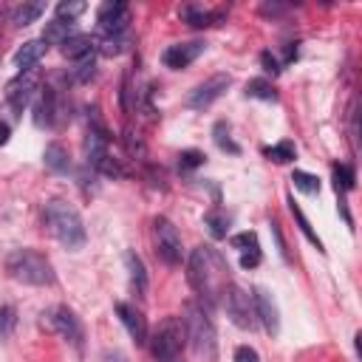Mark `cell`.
I'll return each instance as SVG.
<instances>
[{
  "mask_svg": "<svg viewBox=\"0 0 362 362\" xmlns=\"http://www.w3.org/2000/svg\"><path fill=\"white\" fill-rule=\"evenodd\" d=\"M226 272H229L226 260L221 257V252L215 246L204 243V246L192 249V255L187 260V280L198 291V300H201V305L206 311L218 303V297H221V291L226 286Z\"/></svg>",
  "mask_w": 362,
  "mask_h": 362,
  "instance_id": "6da1fadb",
  "label": "cell"
},
{
  "mask_svg": "<svg viewBox=\"0 0 362 362\" xmlns=\"http://www.w3.org/2000/svg\"><path fill=\"white\" fill-rule=\"evenodd\" d=\"M181 322H184V334L192 345V351L201 356V359H218V334H215V325L209 320V311L201 305V303H184L181 308Z\"/></svg>",
  "mask_w": 362,
  "mask_h": 362,
  "instance_id": "7a4b0ae2",
  "label": "cell"
},
{
  "mask_svg": "<svg viewBox=\"0 0 362 362\" xmlns=\"http://www.w3.org/2000/svg\"><path fill=\"white\" fill-rule=\"evenodd\" d=\"M42 218L51 229V235L68 246V249H82L85 246V223L79 218V212L74 206H68L65 201H48L42 209Z\"/></svg>",
  "mask_w": 362,
  "mask_h": 362,
  "instance_id": "3957f363",
  "label": "cell"
},
{
  "mask_svg": "<svg viewBox=\"0 0 362 362\" xmlns=\"http://www.w3.org/2000/svg\"><path fill=\"white\" fill-rule=\"evenodd\" d=\"M6 269L14 280L25 286H51L54 283V266L42 252L34 249H14L6 257Z\"/></svg>",
  "mask_w": 362,
  "mask_h": 362,
  "instance_id": "277c9868",
  "label": "cell"
},
{
  "mask_svg": "<svg viewBox=\"0 0 362 362\" xmlns=\"http://www.w3.org/2000/svg\"><path fill=\"white\" fill-rule=\"evenodd\" d=\"M184 345H187V334L181 317H164L150 339V354L156 362H178Z\"/></svg>",
  "mask_w": 362,
  "mask_h": 362,
  "instance_id": "5b68a950",
  "label": "cell"
},
{
  "mask_svg": "<svg viewBox=\"0 0 362 362\" xmlns=\"http://www.w3.org/2000/svg\"><path fill=\"white\" fill-rule=\"evenodd\" d=\"M221 303H223V311L226 317L243 328V331H252L257 325V314H255V303H252V294L243 291L238 283H226L223 291H221Z\"/></svg>",
  "mask_w": 362,
  "mask_h": 362,
  "instance_id": "8992f818",
  "label": "cell"
},
{
  "mask_svg": "<svg viewBox=\"0 0 362 362\" xmlns=\"http://www.w3.org/2000/svg\"><path fill=\"white\" fill-rule=\"evenodd\" d=\"M156 255L167 263V266H178L181 263V235L173 226L170 218H156Z\"/></svg>",
  "mask_w": 362,
  "mask_h": 362,
  "instance_id": "52a82bcc",
  "label": "cell"
},
{
  "mask_svg": "<svg viewBox=\"0 0 362 362\" xmlns=\"http://www.w3.org/2000/svg\"><path fill=\"white\" fill-rule=\"evenodd\" d=\"M96 23H99V31L102 37H116V34H127V25H130V8L119 0H107L99 6L96 11Z\"/></svg>",
  "mask_w": 362,
  "mask_h": 362,
  "instance_id": "ba28073f",
  "label": "cell"
},
{
  "mask_svg": "<svg viewBox=\"0 0 362 362\" xmlns=\"http://www.w3.org/2000/svg\"><path fill=\"white\" fill-rule=\"evenodd\" d=\"M34 90H37V71H20L14 79H8V85H6V102L14 110V116H20L23 107L34 99Z\"/></svg>",
  "mask_w": 362,
  "mask_h": 362,
  "instance_id": "9c48e42d",
  "label": "cell"
},
{
  "mask_svg": "<svg viewBox=\"0 0 362 362\" xmlns=\"http://www.w3.org/2000/svg\"><path fill=\"white\" fill-rule=\"evenodd\" d=\"M45 320H48V325L62 337V339H68L74 348H82V322H79V317L68 308V305H57V308H51L48 314H42Z\"/></svg>",
  "mask_w": 362,
  "mask_h": 362,
  "instance_id": "30bf717a",
  "label": "cell"
},
{
  "mask_svg": "<svg viewBox=\"0 0 362 362\" xmlns=\"http://www.w3.org/2000/svg\"><path fill=\"white\" fill-rule=\"evenodd\" d=\"M229 85H232V76H229V74H215V76H209L206 82H201V85H195V88L189 90L187 107H192V110L209 107L218 96H223V90H226Z\"/></svg>",
  "mask_w": 362,
  "mask_h": 362,
  "instance_id": "8fae6325",
  "label": "cell"
},
{
  "mask_svg": "<svg viewBox=\"0 0 362 362\" xmlns=\"http://www.w3.org/2000/svg\"><path fill=\"white\" fill-rule=\"evenodd\" d=\"M85 161L88 167H99L107 156H110V136L105 130V124L99 119H93V124H88V133H85Z\"/></svg>",
  "mask_w": 362,
  "mask_h": 362,
  "instance_id": "7c38bea8",
  "label": "cell"
},
{
  "mask_svg": "<svg viewBox=\"0 0 362 362\" xmlns=\"http://www.w3.org/2000/svg\"><path fill=\"white\" fill-rule=\"evenodd\" d=\"M204 48H206V42H204V40L175 42V45H170V48L161 54V62H164L167 68H173V71H181V68H187L189 62H195V59L204 54Z\"/></svg>",
  "mask_w": 362,
  "mask_h": 362,
  "instance_id": "4fadbf2b",
  "label": "cell"
},
{
  "mask_svg": "<svg viewBox=\"0 0 362 362\" xmlns=\"http://www.w3.org/2000/svg\"><path fill=\"white\" fill-rule=\"evenodd\" d=\"M252 303H255V314H257V320L263 322L266 334H269V337H277V331H280V311H277L274 297H272L263 286H257L255 294H252Z\"/></svg>",
  "mask_w": 362,
  "mask_h": 362,
  "instance_id": "5bb4252c",
  "label": "cell"
},
{
  "mask_svg": "<svg viewBox=\"0 0 362 362\" xmlns=\"http://www.w3.org/2000/svg\"><path fill=\"white\" fill-rule=\"evenodd\" d=\"M178 14L192 28H209V25H218L226 17V8H204L201 3H184L178 8Z\"/></svg>",
  "mask_w": 362,
  "mask_h": 362,
  "instance_id": "9a60e30c",
  "label": "cell"
},
{
  "mask_svg": "<svg viewBox=\"0 0 362 362\" xmlns=\"http://www.w3.org/2000/svg\"><path fill=\"white\" fill-rule=\"evenodd\" d=\"M116 314H119L122 325L127 328L130 339L136 345H147V320H144V314L130 303H116Z\"/></svg>",
  "mask_w": 362,
  "mask_h": 362,
  "instance_id": "2e32d148",
  "label": "cell"
},
{
  "mask_svg": "<svg viewBox=\"0 0 362 362\" xmlns=\"http://www.w3.org/2000/svg\"><path fill=\"white\" fill-rule=\"evenodd\" d=\"M57 119V93L54 88H40L34 99V124L37 127H51Z\"/></svg>",
  "mask_w": 362,
  "mask_h": 362,
  "instance_id": "e0dca14e",
  "label": "cell"
},
{
  "mask_svg": "<svg viewBox=\"0 0 362 362\" xmlns=\"http://www.w3.org/2000/svg\"><path fill=\"white\" fill-rule=\"evenodd\" d=\"M42 54H45V42L42 40H28L14 51V65L20 71H34V65L42 59Z\"/></svg>",
  "mask_w": 362,
  "mask_h": 362,
  "instance_id": "ac0fdd59",
  "label": "cell"
},
{
  "mask_svg": "<svg viewBox=\"0 0 362 362\" xmlns=\"http://www.w3.org/2000/svg\"><path fill=\"white\" fill-rule=\"evenodd\" d=\"M68 37H74V23H71V20H59V17H54V20L45 23L40 40H42L45 45H62Z\"/></svg>",
  "mask_w": 362,
  "mask_h": 362,
  "instance_id": "d6986e66",
  "label": "cell"
},
{
  "mask_svg": "<svg viewBox=\"0 0 362 362\" xmlns=\"http://www.w3.org/2000/svg\"><path fill=\"white\" fill-rule=\"evenodd\" d=\"M124 266H127V277H130V286L136 288V294H144L147 291V269H144V260L136 252H127L124 255Z\"/></svg>",
  "mask_w": 362,
  "mask_h": 362,
  "instance_id": "ffe728a7",
  "label": "cell"
},
{
  "mask_svg": "<svg viewBox=\"0 0 362 362\" xmlns=\"http://www.w3.org/2000/svg\"><path fill=\"white\" fill-rule=\"evenodd\" d=\"M93 45H96V40L90 34H74V37H68L62 42V54L68 59H82V57L93 54Z\"/></svg>",
  "mask_w": 362,
  "mask_h": 362,
  "instance_id": "44dd1931",
  "label": "cell"
},
{
  "mask_svg": "<svg viewBox=\"0 0 362 362\" xmlns=\"http://www.w3.org/2000/svg\"><path fill=\"white\" fill-rule=\"evenodd\" d=\"M42 161H45V167L51 170V173H68L71 170V158H68V150L59 144V141H51L48 147H45V153H42Z\"/></svg>",
  "mask_w": 362,
  "mask_h": 362,
  "instance_id": "7402d4cb",
  "label": "cell"
},
{
  "mask_svg": "<svg viewBox=\"0 0 362 362\" xmlns=\"http://www.w3.org/2000/svg\"><path fill=\"white\" fill-rule=\"evenodd\" d=\"M204 226L209 229V235L215 238V240H221V238H226V229H229V215L223 212V209H209L206 215H204Z\"/></svg>",
  "mask_w": 362,
  "mask_h": 362,
  "instance_id": "603a6c76",
  "label": "cell"
},
{
  "mask_svg": "<svg viewBox=\"0 0 362 362\" xmlns=\"http://www.w3.org/2000/svg\"><path fill=\"white\" fill-rule=\"evenodd\" d=\"M42 11H45V6H42V3H23V6H17V8L11 11V23L23 28V25L34 23V20H37Z\"/></svg>",
  "mask_w": 362,
  "mask_h": 362,
  "instance_id": "cb8c5ba5",
  "label": "cell"
},
{
  "mask_svg": "<svg viewBox=\"0 0 362 362\" xmlns=\"http://www.w3.org/2000/svg\"><path fill=\"white\" fill-rule=\"evenodd\" d=\"M246 96H252V99H263V102H274V99H277V90L272 88L269 79L257 76V79H249V82H246Z\"/></svg>",
  "mask_w": 362,
  "mask_h": 362,
  "instance_id": "d4e9b609",
  "label": "cell"
},
{
  "mask_svg": "<svg viewBox=\"0 0 362 362\" xmlns=\"http://www.w3.org/2000/svg\"><path fill=\"white\" fill-rule=\"evenodd\" d=\"M266 156H269L274 164H288V161L297 156V147H294V141H277V144L266 147Z\"/></svg>",
  "mask_w": 362,
  "mask_h": 362,
  "instance_id": "484cf974",
  "label": "cell"
},
{
  "mask_svg": "<svg viewBox=\"0 0 362 362\" xmlns=\"http://www.w3.org/2000/svg\"><path fill=\"white\" fill-rule=\"evenodd\" d=\"M229 243H232V249H238L240 255H260V246H257V235H255V232L232 235Z\"/></svg>",
  "mask_w": 362,
  "mask_h": 362,
  "instance_id": "4316f807",
  "label": "cell"
},
{
  "mask_svg": "<svg viewBox=\"0 0 362 362\" xmlns=\"http://www.w3.org/2000/svg\"><path fill=\"white\" fill-rule=\"evenodd\" d=\"M291 181H294V187H297L300 192H305V195H317V192H320V178L311 175V173H305V170H294V173H291Z\"/></svg>",
  "mask_w": 362,
  "mask_h": 362,
  "instance_id": "83f0119b",
  "label": "cell"
},
{
  "mask_svg": "<svg viewBox=\"0 0 362 362\" xmlns=\"http://www.w3.org/2000/svg\"><path fill=\"white\" fill-rule=\"evenodd\" d=\"M212 136H215V144L221 147V150H226V153H240V147L232 141V136H229V124L226 122H218L215 127H212Z\"/></svg>",
  "mask_w": 362,
  "mask_h": 362,
  "instance_id": "f1b7e54d",
  "label": "cell"
},
{
  "mask_svg": "<svg viewBox=\"0 0 362 362\" xmlns=\"http://www.w3.org/2000/svg\"><path fill=\"white\" fill-rule=\"evenodd\" d=\"M291 215H294V221H297V226H300V232H303V235H305V238H308V240H311V243H314V246H317V249L322 252V240L317 238V232L311 229V223H308V218L303 215V209H300V206H297L294 201H291Z\"/></svg>",
  "mask_w": 362,
  "mask_h": 362,
  "instance_id": "f546056e",
  "label": "cell"
},
{
  "mask_svg": "<svg viewBox=\"0 0 362 362\" xmlns=\"http://www.w3.org/2000/svg\"><path fill=\"white\" fill-rule=\"evenodd\" d=\"M127 48V34H116V37H102L99 40V51L105 54V57H116V54H122Z\"/></svg>",
  "mask_w": 362,
  "mask_h": 362,
  "instance_id": "4dcf8cb0",
  "label": "cell"
},
{
  "mask_svg": "<svg viewBox=\"0 0 362 362\" xmlns=\"http://www.w3.org/2000/svg\"><path fill=\"white\" fill-rule=\"evenodd\" d=\"M334 187H337V192L354 189V170L348 164H337L334 167Z\"/></svg>",
  "mask_w": 362,
  "mask_h": 362,
  "instance_id": "1f68e13d",
  "label": "cell"
},
{
  "mask_svg": "<svg viewBox=\"0 0 362 362\" xmlns=\"http://www.w3.org/2000/svg\"><path fill=\"white\" fill-rule=\"evenodd\" d=\"M93 74H96V59H93V54L76 59V68H74V79H76V82H88Z\"/></svg>",
  "mask_w": 362,
  "mask_h": 362,
  "instance_id": "d6a6232c",
  "label": "cell"
},
{
  "mask_svg": "<svg viewBox=\"0 0 362 362\" xmlns=\"http://www.w3.org/2000/svg\"><path fill=\"white\" fill-rule=\"evenodd\" d=\"M14 322H17V311L11 305H3L0 308V339H6L14 331Z\"/></svg>",
  "mask_w": 362,
  "mask_h": 362,
  "instance_id": "836d02e7",
  "label": "cell"
},
{
  "mask_svg": "<svg viewBox=\"0 0 362 362\" xmlns=\"http://www.w3.org/2000/svg\"><path fill=\"white\" fill-rule=\"evenodd\" d=\"M82 11H85V3H79V0H76V3H59V6H57V17H59V20H71V23H74V17H79Z\"/></svg>",
  "mask_w": 362,
  "mask_h": 362,
  "instance_id": "e575fe53",
  "label": "cell"
},
{
  "mask_svg": "<svg viewBox=\"0 0 362 362\" xmlns=\"http://www.w3.org/2000/svg\"><path fill=\"white\" fill-rule=\"evenodd\" d=\"M204 153L201 150H184L181 156H178V167L181 170H192V167H198V164H204Z\"/></svg>",
  "mask_w": 362,
  "mask_h": 362,
  "instance_id": "d590c367",
  "label": "cell"
},
{
  "mask_svg": "<svg viewBox=\"0 0 362 362\" xmlns=\"http://www.w3.org/2000/svg\"><path fill=\"white\" fill-rule=\"evenodd\" d=\"M235 362H260V356H257L255 348H249V345H238V348H235Z\"/></svg>",
  "mask_w": 362,
  "mask_h": 362,
  "instance_id": "8d00e7d4",
  "label": "cell"
},
{
  "mask_svg": "<svg viewBox=\"0 0 362 362\" xmlns=\"http://www.w3.org/2000/svg\"><path fill=\"white\" fill-rule=\"evenodd\" d=\"M260 62H263V68H266L269 74H280V71H283L280 62H277V57H272V51H263V54H260Z\"/></svg>",
  "mask_w": 362,
  "mask_h": 362,
  "instance_id": "74e56055",
  "label": "cell"
},
{
  "mask_svg": "<svg viewBox=\"0 0 362 362\" xmlns=\"http://www.w3.org/2000/svg\"><path fill=\"white\" fill-rule=\"evenodd\" d=\"M124 144H127V150H130L133 156H139V158L144 156V144H141L139 139H133V133H124Z\"/></svg>",
  "mask_w": 362,
  "mask_h": 362,
  "instance_id": "f35d334b",
  "label": "cell"
},
{
  "mask_svg": "<svg viewBox=\"0 0 362 362\" xmlns=\"http://www.w3.org/2000/svg\"><path fill=\"white\" fill-rule=\"evenodd\" d=\"M260 263V255H240V266L243 269H255Z\"/></svg>",
  "mask_w": 362,
  "mask_h": 362,
  "instance_id": "ab89813d",
  "label": "cell"
},
{
  "mask_svg": "<svg viewBox=\"0 0 362 362\" xmlns=\"http://www.w3.org/2000/svg\"><path fill=\"white\" fill-rule=\"evenodd\" d=\"M260 11H263V14H280V11H286V6H277V3H263V6H260Z\"/></svg>",
  "mask_w": 362,
  "mask_h": 362,
  "instance_id": "60d3db41",
  "label": "cell"
},
{
  "mask_svg": "<svg viewBox=\"0 0 362 362\" xmlns=\"http://www.w3.org/2000/svg\"><path fill=\"white\" fill-rule=\"evenodd\" d=\"M8 136H11V130H8V124L6 122H0V147L8 141Z\"/></svg>",
  "mask_w": 362,
  "mask_h": 362,
  "instance_id": "b9f144b4",
  "label": "cell"
}]
</instances>
